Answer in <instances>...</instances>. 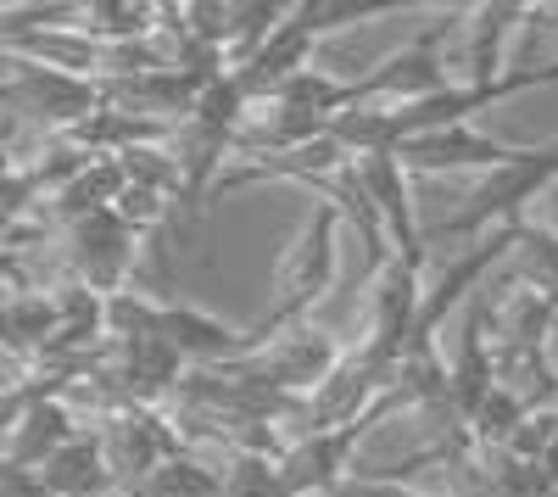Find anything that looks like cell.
<instances>
[{
    "mask_svg": "<svg viewBox=\"0 0 558 497\" xmlns=\"http://www.w3.org/2000/svg\"><path fill=\"white\" fill-rule=\"evenodd\" d=\"M336 280H341V207L324 202V207L307 213L302 235L286 246V257H279V268H274V302H268L263 319L246 330L252 352H263L286 330L307 325V313L336 291Z\"/></svg>",
    "mask_w": 558,
    "mask_h": 497,
    "instance_id": "6da1fadb",
    "label": "cell"
},
{
    "mask_svg": "<svg viewBox=\"0 0 558 497\" xmlns=\"http://www.w3.org/2000/svg\"><path fill=\"white\" fill-rule=\"evenodd\" d=\"M553 185H558V141L525 146L508 168L475 179V191L463 196V207L441 223L436 235H475L481 241V235L502 230V223H520L536 196H553Z\"/></svg>",
    "mask_w": 558,
    "mask_h": 497,
    "instance_id": "7a4b0ae2",
    "label": "cell"
},
{
    "mask_svg": "<svg viewBox=\"0 0 558 497\" xmlns=\"http://www.w3.org/2000/svg\"><path fill=\"white\" fill-rule=\"evenodd\" d=\"M347 357H352V352H347L330 330L296 325V330H286L279 341H268L263 352L241 357V364H229V375L246 380V386H263V391H274V397H286V391L318 397L324 386L347 369Z\"/></svg>",
    "mask_w": 558,
    "mask_h": 497,
    "instance_id": "3957f363",
    "label": "cell"
},
{
    "mask_svg": "<svg viewBox=\"0 0 558 497\" xmlns=\"http://www.w3.org/2000/svg\"><path fill=\"white\" fill-rule=\"evenodd\" d=\"M7 101L17 118L39 123V129H84L101 118V89L89 78L57 73V68H39L12 57L7 62Z\"/></svg>",
    "mask_w": 558,
    "mask_h": 497,
    "instance_id": "277c9868",
    "label": "cell"
},
{
    "mask_svg": "<svg viewBox=\"0 0 558 497\" xmlns=\"http://www.w3.org/2000/svg\"><path fill=\"white\" fill-rule=\"evenodd\" d=\"M413 168L397 157V151H375V157H357V185L375 207L380 230H386V246L391 257L425 268V235H418V218H413Z\"/></svg>",
    "mask_w": 558,
    "mask_h": 497,
    "instance_id": "5b68a950",
    "label": "cell"
},
{
    "mask_svg": "<svg viewBox=\"0 0 558 497\" xmlns=\"http://www.w3.org/2000/svg\"><path fill=\"white\" fill-rule=\"evenodd\" d=\"M134 241L140 230L118 213H89V218H73V268H78V280L84 291H96V296H123V280H129V268H134Z\"/></svg>",
    "mask_w": 558,
    "mask_h": 497,
    "instance_id": "8992f818",
    "label": "cell"
},
{
    "mask_svg": "<svg viewBox=\"0 0 558 497\" xmlns=\"http://www.w3.org/2000/svg\"><path fill=\"white\" fill-rule=\"evenodd\" d=\"M101 441H107V459H112V475L134 492L140 481H146L151 470H162L173 453H179V436L151 414V409H118V414H107V425H101Z\"/></svg>",
    "mask_w": 558,
    "mask_h": 497,
    "instance_id": "52a82bcc",
    "label": "cell"
},
{
    "mask_svg": "<svg viewBox=\"0 0 558 497\" xmlns=\"http://www.w3.org/2000/svg\"><path fill=\"white\" fill-rule=\"evenodd\" d=\"M525 146H508V141H492V134H481L475 123L463 129H441V134H425V141H408L397 157L413 168V173H497L508 168Z\"/></svg>",
    "mask_w": 558,
    "mask_h": 497,
    "instance_id": "ba28073f",
    "label": "cell"
},
{
    "mask_svg": "<svg viewBox=\"0 0 558 497\" xmlns=\"http://www.w3.org/2000/svg\"><path fill=\"white\" fill-rule=\"evenodd\" d=\"M34 481L51 492V497H112L123 481L112 475V459H107V441L101 431L89 436H73L57 459H45L34 470Z\"/></svg>",
    "mask_w": 558,
    "mask_h": 497,
    "instance_id": "9c48e42d",
    "label": "cell"
},
{
    "mask_svg": "<svg viewBox=\"0 0 558 497\" xmlns=\"http://www.w3.org/2000/svg\"><path fill=\"white\" fill-rule=\"evenodd\" d=\"M536 7H470L463 12V34H470V45H463V84H497L508 73L502 62V45L514 39L520 23H531Z\"/></svg>",
    "mask_w": 558,
    "mask_h": 497,
    "instance_id": "30bf717a",
    "label": "cell"
},
{
    "mask_svg": "<svg viewBox=\"0 0 558 497\" xmlns=\"http://www.w3.org/2000/svg\"><path fill=\"white\" fill-rule=\"evenodd\" d=\"M508 280L558 302V230L553 223H531V218L514 223V275Z\"/></svg>",
    "mask_w": 558,
    "mask_h": 497,
    "instance_id": "8fae6325",
    "label": "cell"
},
{
    "mask_svg": "<svg viewBox=\"0 0 558 497\" xmlns=\"http://www.w3.org/2000/svg\"><path fill=\"white\" fill-rule=\"evenodd\" d=\"M129 497H223V475L196 464V459H184V453H173L162 470H151Z\"/></svg>",
    "mask_w": 558,
    "mask_h": 497,
    "instance_id": "7c38bea8",
    "label": "cell"
},
{
    "mask_svg": "<svg viewBox=\"0 0 558 497\" xmlns=\"http://www.w3.org/2000/svg\"><path fill=\"white\" fill-rule=\"evenodd\" d=\"M336 497H425V492H413V486H402L397 475H352Z\"/></svg>",
    "mask_w": 558,
    "mask_h": 497,
    "instance_id": "4fadbf2b",
    "label": "cell"
},
{
    "mask_svg": "<svg viewBox=\"0 0 558 497\" xmlns=\"http://www.w3.org/2000/svg\"><path fill=\"white\" fill-rule=\"evenodd\" d=\"M536 470H542V481H547V486H553V497H558V402H553V425H547V447H542Z\"/></svg>",
    "mask_w": 558,
    "mask_h": 497,
    "instance_id": "5bb4252c",
    "label": "cell"
}]
</instances>
